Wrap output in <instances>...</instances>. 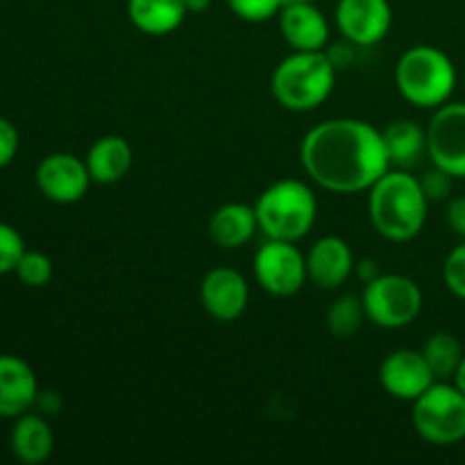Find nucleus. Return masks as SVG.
<instances>
[{
    "label": "nucleus",
    "mask_w": 465,
    "mask_h": 465,
    "mask_svg": "<svg viewBox=\"0 0 465 465\" xmlns=\"http://www.w3.org/2000/svg\"><path fill=\"white\" fill-rule=\"evenodd\" d=\"M418 180H420V186L430 203H440V200H448L450 195H452L454 177L450 175L448 171H443V168H430V171L422 173V177H418Z\"/></svg>",
    "instance_id": "nucleus-28"
},
{
    "label": "nucleus",
    "mask_w": 465,
    "mask_h": 465,
    "mask_svg": "<svg viewBox=\"0 0 465 465\" xmlns=\"http://www.w3.org/2000/svg\"><path fill=\"white\" fill-rule=\"evenodd\" d=\"M443 282L452 295L465 300V241L452 248L443 263Z\"/></svg>",
    "instance_id": "nucleus-27"
},
{
    "label": "nucleus",
    "mask_w": 465,
    "mask_h": 465,
    "mask_svg": "<svg viewBox=\"0 0 465 465\" xmlns=\"http://www.w3.org/2000/svg\"><path fill=\"white\" fill-rule=\"evenodd\" d=\"M9 448L12 454L25 465H39L48 461L54 448V436L48 420L39 413H23L14 418L9 431Z\"/></svg>",
    "instance_id": "nucleus-17"
},
{
    "label": "nucleus",
    "mask_w": 465,
    "mask_h": 465,
    "mask_svg": "<svg viewBox=\"0 0 465 465\" xmlns=\"http://www.w3.org/2000/svg\"><path fill=\"white\" fill-rule=\"evenodd\" d=\"M25 241L21 232L9 223L0 221V275H9L16 268L18 259L25 252Z\"/></svg>",
    "instance_id": "nucleus-25"
},
{
    "label": "nucleus",
    "mask_w": 465,
    "mask_h": 465,
    "mask_svg": "<svg viewBox=\"0 0 465 465\" xmlns=\"http://www.w3.org/2000/svg\"><path fill=\"white\" fill-rule=\"evenodd\" d=\"M427 157L454 180H465V103L436 107L427 125Z\"/></svg>",
    "instance_id": "nucleus-9"
},
{
    "label": "nucleus",
    "mask_w": 465,
    "mask_h": 465,
    "mask_svg": "<svg viewBox=\"0 0 465 465\" xmlns=\"http://www.w3.org/2000/svg\"><path fill=\"white\" fill-rule=\"evenodd\" d=\"M39 398V381L25 359L0 354V418L23 416Z\"/></svg>",
    "instance_id": "nucleus-14"
},
{
    "label": "nucleus",
    "mask_w": 465,
    "mask_h": 465,
    "mask_svg": "<svg viewBox=\"0 0 465 465\" xmlns=\"http://www.w3.org/2000/svg\"><path fill=\"white\" fill-rule=\"evenodd\" d=\"M380 381L391 398L413 402L434 384L436 377L425 354L416 350H395L381 361Z\"/></svg>",
    "instance_id": "nucleus-12"
},
{
    "label": "nucleus",
    "mask_w": 465,
    "mask_h": 465,
    "mask_svg": "<svg viewBox=\"0 0 465 465\" xmlns=\"http://www.w3.org/2000/svg\"><path fill=\"white\" fill-rule=\"evenodd\" d=\"M18 145H21V136H18L16 125L0 116V171L16 159Z\"/></svg>",
    "instance_id": "nucleus-29"
},
{
    "label": "nucleus",
    "mask_w": 465,
    "mask_h": 465,
    "mask_svg": "<svg viewBox=\"0 0 465 465\" xmlns=\"http://www.w3.org/2000/svg\"><path fill=\"white\" fill-rule=\"evenodd\" d=\"M368 193V216L377 234L393 243H407L420 234L430 200L416 175L402 168H391Z\"/></svg>",
    "instance_id": "nucleus-2"
},
{
    "label": "nucleus",
    "mask_w": 465,
    "mask_h": 465,
    "mask_svg": "<svg viewBox=\"0 0 465 465\" xmlns=\"http://www.w3.org/2000/svg\"><path fill=\"white\" fill-rule=\"evenodd\" d=\"M184 7L189 14H204L212 7V0H184Z\"/></svg>",
    "instance_id": "nucleus-33"
},
{
    "label": "nucleus",
    "mask_w": 465,
    "mask_h": 465,
    "mask_svg": "<svg viewBox=\"0 0 465 465\" xmlns=\"http://www.w3.org/2000/svg\"><path fill=\"white\" fill-rule=\"evenodd\" d=\"M352 248L341 236H322L307 254V275L318 289L334 291L354 272Z\"/></svg>",
    "instance_id": "nucleus-15"
},
{
    "label": "nucleus",
    "mask_w": 465,
    "mask_h": 465,
    "mask_svg": "<svg viewBox=\"0 0 465 465\" xmlns=\"http://www.w3.org/2000/svg\"><path fill=\"white\" fill-rule=\"evenodd\" d=\"M366 318V309H363V300L352 293L339 295L327 309V330L336 336V339H350L361 330Z\"/></svg>",
    "instance_id": "nucleus-23"
},
{
    "label": "nucleus",
    "mask_w": 465,
    "mask_h": 465,
    "mask_svg": "<svg viewBox=\"0 0 465 465\" xmlns=\"http://www.w3.org/2000/svg\"><path fill=\"white\" fill-rule=\"evenodd\" d=\"M86 168L91 180L98 184H116L130 173L132 148L123 136H100L86 153Z\"/></svg>",
    "instance_id": "nucleus-19"
},
{
    "label": "nucleus",
    "mask_w": 465,
    "mask_h": 465,
    "mask_svg": "<svg viewBox=\"0 0 465 465\" xmlns=\"http://www.w3.org/2000/svg\"><path fill=\"white\" fill-rule=\"evenodd\" d=\"M395 84L413 107L436 109L450 103L457 89V66L448 53L434 45H416L400 57Z\"/></svg>",
    "instance_id": "nucleus-4"
},
{
    "label": "nucleus",
    "mask_w": 465,
    "mask_h": 465,
    "mask_svg": "<svg viewBox=\"0 0 465 465\" xmlns=\"http://www.w3.org/2000/svg\"><path fill=\"white\" fill-rule=\"evenodd\" d=\"M454 384L459 386V389L463 391L465 393V354H463V359H461V366H459V371H457V375H454Z\"/></svg>",
    "instance_id": "nucleus-34"
},
{
    "label": "nucleus",
    "mask_w": 465,
    "mask_h": 465,
    "mask_svg": "<svg viewBox=\"0 0 465 465\" xmlns=\"http://www.w3.org/2000/svg\"><path fill=\"white\" fill-rule=\"evenodd\" d=\"M354 272H357V277L363 284H368V282L377 280V277L381 275L380 266H377V262H372V259H361V262L354 263Z\"/></svg>",
    "instance_id": "nucleus-32"
},
{
    "label": "nucleus",
    "mask_w": 465,
    "mask_h": 465,
    "mask_svg": "<svg viewBox=\"0 0 465 465\" xmlns=\"http://www.w3.org/2000/svg\"><path fill=\"white\" fill-rule=\"evenodd\" d=\"M366 318L384 330H402L422 312V291L407 275H380L363 289Z\"/></svg>",
    "instance_id": "nucleus-7"
},
{
    "label": "nucleus",
    "mask_w": 465,
    "mask_h": 465,
    "mask_svg": "<svg viewBox=\"0 0 465 465\" xmlns=\"http://www.w3.org/2000/svg\"><path fill=\"white\" fill-rule=\"evenodd\" d=\"M35 407H39L41 413H45V416H54L62 409V400L53 391H39V398H36Z\"/></svg>",
    "instance_id": "nucleus-31"
},
{
    "label": "nucleus",
    "mask_w": 465,
    "mask_h": 465,
    "mask_svg": "<svg viewBox=\"0 0 465 465\" xmlns=\"http://www.w3.org/2000/svg\"><path fill=\"white\" fill-rule=\"evenodd\" d=\"M259 230L257 212L245 203H227L213 212L209 236L223 250H236L248 243Z\"/></svg>",
    "instance_id": "nucleus-18"
},
{
    "label": "nucleus",
    "mask_w": 465,
    "mask_h": 465,
    "mask_svg": "<svg viewBox=\"0 0 465 465\" xmlns=\"http://www.w3.org/2000/svg\"><path fill=\"white\" fill-rule=\"evenodd\" d=\"M336 64L322 50H295L277 64L271 91L277 103L291 112H312L331 95Z\"/></svg>",
    "instance_id": "nucleus-3"
},
{
    "label": "nucleus",
    "mask_w": 465,
    "mask_h": 465,
    "mask_svg": "<svg viewBox=\"0 0 465 465\" xmlns=\"http://www.w3.org/2000/svg\"><path fill=\"white\" fill-rule=\"evenodd\" d=\"M227 7L243 21L263 23L280 16L282 0H227Z\"/></svg>",
    "instance_id": "nucleus-26"
},
{
    "label": "nucleus",
    "mask_w": 465,
    "mask_h": 465,
    "mask_svg": "<svg viewBox=\"0 0 465 465\" xmlns=\"http://www.w3.org/2000/svg\"><path fill=\"white\" fill-rule=\"evenodd\" d=\"M413 427L431 445H457L465 439V393L457 384L434 381L413 400Z\"/></svg>",
    "instance_id": "nucleus-6"
},
{
    "label": "nucleus",
    "mask_w": 465,
    "mask_h": 465,
    "mask_svg": "<svg viewBox=\"0 0 465 465\" xmlns=\"http://www.w3.org/2000/svg\"><path fill=\"white\" fill-rule=\"evenodd\" d=\"M448 225L457 236L465 239V195H457L448 203Z\"/></svg>",
    "instance_id": "nucleus-30"
},
{
    "label": "nucleus",
    "mask_w": 465,
    "mask_h": 465,
    "mask_svg": "<svg viewBox=\"0 0 465 465\" xmlns=\"http://www.w3.org/2000/svg\"><path fill=\"white\" fill-rule=\"evenodd\" d=\"M300 162L331 193H361L393 168L381 132L359 118H331L312 127L300 143Z\"/></svg>",
    "instance_id": "nucleus-1"
},
{
    "label": "nucleus",
    "mask_w": 465,
    "mask_h": 465,
    "mask_svg": "<svg viewBox=\"0 0 465 465\" xmlns=\"http://www.w3.org/2000/svg\"><path fill=\"white\" fill-rule=\"evenodd\" d=\"M254 212L266 239L298 243L313 230L318 203L304 182L280 180L259 195Z\"/></svg>",
    "instance_id": "nucleus-5"
},
{
    "label": "nucleus",
    "mask_w": 465,
    "mask_h": 465,
    "mask_svg": "<svg viewBox=\"0 0 465 465\" xmlns=\"http://www.w3.org/2000/svg\"><path fill=\"white\" fill-rule=\"evenodd\" d=\"M280 32L293 50H322L330 39V23L312 0H298L282 7Z\"/></svg>",
    "instance_id": "nucleus-16"
},
{
    "label": "nucleus",
    "mask_w": 465,
    "mask_h": 465,
    "mask_svg": "<svg viewBox=\"0 0 465 465\" xmlns=\"http://www.w3.org/2000/svg\"><path fill=\"white\" fill-rule=\"evenodd\" d=\"M336 27L350 44L368 48L384 39L393 25L389 0H339L334 9Z\"/></svg>",
    "instance_id": "nucleus-11"
},
{
    "label": "nucleus",
    "mask_w": 465,
    "mask_h": 465,
    "mask_svg": "<svg viewBox=\"0 0 465 465\" xmlns=\"http://www.w3.org/2000/svg\"><path fill=\"white\" fill-rule=\"evenodd\" d=\"M254 277L266 293L291 298L309 280L307 257L291 241L268 239L254 254Z\"/></svg>",
    "instance_id": "nucleus-8"
},
{
    "label": "nucleus",
    "mask_w": 465,
    "mask_h": 465,
    "mask_svg": "<svg viewBox=\"0 0 465 465\" xmlns=\"http://www.w3.org/2000/svg\"><path fill=\"white\" fill-rule=\"evenodd\" d=\"M420 352L425 354L436 381H450L454 380L459 366H461L465 350L461 341L454 334H450V331H436V334H431L427 339L425 348Z\"/></svg>",
    "instance_id": "nucleus-22"
},
{
    "label": "nucleus",
    "mask_w": 465,
    "mask_h": 465,
    "mask_svg": "<svg viewBox=\"0 0 465 465\" xmlns=\"http://www.w3.org/2000/svg\"><path fill=\"white\" fill-rule=\"evenodd\" d=\"M35 182L41 193L57 204H73L89 191L91 180L84 159L71 153H53L39 162Z\"/></svg>",
    "instance_id": "nucleus-10"
},
{
    "label": "nucleus",
    "mask_w": 465,
    "mask_h": 465,
    "mask_svg": "<svg viewBox=\"0 0 465 465\" xmlns=\"http://www.w3.org/2000/svg\"><path fill=\"white\" fill-rule=\"evenodd\" d=\"M184 0H127V16L132 25L150 36H166L175 32L186 18Z\"/></svg>",
    "instance_id": "nucleus-20"
},
{
    "label": "nucleus",
    "mask_w": 465,
    "mask_h": 465,
    "mask_svg": "<svg viewBox=\"0 0 465 465\" xmlns=\"http://www.w3.org/2000/svg\"><path fill=\"white\" fill-rule=\"evenodd\" d=\"M200 300H203L204 312L213 321L232 322L243 316V312L248 309L250 286L245 277L234 268H213L200 284Z\"/></svg>",
    "instance_id": "nucleus-13"
},
{
    "label": "nucleus",
    "mask_w": 465,
    "mask_h": 465,
    "mask_svg": "<svg viewBox=\"0 0 465 465\" xmlns=\"http://www.w3.org/2000/svg\"><path fill=\"white\" fill-rule=\"evenodd\" d=\"M14 275L27 289H41L53 280V262L48 254L39 252V250H25L14 268Z\"/></svg>",
    "instance_id": "nucleus-24"
},
{
    "label": "nucleus",
    "mask_w": 465,
    "mask_h": 465,
    "mask_svg": "<svg viewBox=\"0 0 465 465\" xmlns=\"http://www.w3.org/2000/svg\"><path fill=\"white\" fill-rule=\"evenodd\" d=\"M381 136H384L386 153L393 168L409 171L418 166L427 154V130H422L418 123L395 121L386 130H381Z\"/></svg>",
    "instance_id": "nucleus-21"
}]
</instances>
